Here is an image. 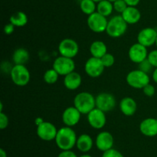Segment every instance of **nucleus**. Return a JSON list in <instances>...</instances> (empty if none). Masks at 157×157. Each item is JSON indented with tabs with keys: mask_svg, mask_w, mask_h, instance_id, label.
Returning a JSON list of instances; mask_svg holds the SVG:
<instances>
[{
	"mask_svg": "<svg viewBox=\"0 0 157 157\" xmlns=\"http://www.w3.org/2000/svg\"><path fill=\"white\" fill-rule=\"evenodd\" d=\"M77 139L78 137L75 131L71 127L65 126L58 129L55 140L57 146L61 151H64L71 150L76 146Z\"/></svg>",
	"mask_w": 157,
	"mask_h": 157,
	"instance_id": "1",
	"label": "nucleus"
},
{
	"mask_svg": "<svg viewBox=\"0 0 157 157\" xmlns=\"http://www.w3.org/2000/svg\"><path fill=\"white\" fill-rule=\"evenodd\" d=\"M74 106L81 114L87 115L96 108V99L90 92H79L74 99Z\"/></svg>",
	"mask_w": 157,
	"mask_h": 157,
	"instance_id": "2",
	"label": "nucleus"
},
{
	"mask_svg": "<svg viewBox=\"0 0 157 157\" xmlns=\"http://www.w3.org/2000/svg\"><path fill=\"white\" fill-rule=\"evenodd\" d=\"M128 24L125 22L122 15L112 17L107 23L106 32L112 38H120L127 32Z\"/></svg>",
	"mask_w": 157,
	"mask_h": 157,
	"instance_id": "3",
	"label": "nucleus"
},
{
	"mask_svg": "<svg viewBox=\"0 0 157 157\" xmlns=\"http://www.w3.org/2000/svg\"><path fill=\"white\" fill-rule=\"evenodd\" d=\"M126 81L127 84L132 88L140 89L150 84V79L148 74L142 72L140 69H136L127 74Z\"/></svg>",
	"mask_w": 157,
	"mask_h": 157,
	"instance_id": "4",
	"label": "nucleus"
},
{
	"mask_svg": "<svg viewBox=\"0 0 157 157\" xmlns=\"http://www.w3.org/2000/svg\"><path fill=\"white\" fill-rule=\"evenodd\" d=\"M12 81L18 86L28 85L31 78V74L25 65H15L10 72Z\"/></svg>",
	"mask_w": 157,
	"mask_h": 157,
	"instance_id": "5",
	"label": "nucleus"
},
{
	"mask_svg": "<svg viewBox=\"0 0 157 157\" xmlns=\"http://www.w3.org/2000/svg\"><path fill=\"white\" fill-rule=\"evenodd\" d=\"M52 68L59 74V75H67L74 72L75 69V62L73 58L60 55L53 62Z\"/></svg>",
	"mask_w": 157,
	"mask_h": 157,
	"instance_id": "6",
	"label": "nucleus"
},
{
	"mask_svg": "<svg viewBox=\"0 0 157 157\" xmlns=\"http://www.w3.org/2000/svg\"><path fill=\"white\" fill-rule=\"evenodd\" d=\"M87 22L89 29L92 32H96V33H101V32H106L108 21L107 19V17L101 15L98 12H95L94 13L88 15Z\"/></svg>",
	"mask_w": 157,
	"mask_h": 157,
	"instance_id": "7",
	"label": "nucleus"
},
{
	"mask_svg": "<svg viewBox=\"0 0 157 157\" xmlns=\"http://www.w3.org/2000/svg\"><path fill=\"white\" fill-rule=\"evenodd\" d=\"M58 52L62 56L73 58L78 54L79 46L72 38H64L58 45Z\"/></svg>",
	"mask_w": 157,
	"mask_h": 157,
	"instance_id": "8",
	"label": "nucleus"
},
{
	"mask_svg": "<svg viewBox=\"0 0 157 157\" xmlns=\"http://www.w3.org/2000/svg\"><path fill=\"white\" fill-rule=\"evenodd\" d=\"M36 132L38 136L41 140L49 142L55 139L58 133V129L53 123L44 121L39 126H37Z\"/></svg>",
	"mask_w": 157,
	"mask_h": 157,
	"instance_id": "9",
	"label": "nucleus"
},
{
	"mask_svg": "<svg viewBox=\"0 0 157 157\" xmlns=\"http://www.w3.org/2000/svg\"><path fill=\"white\" fill-rule=\"evenodd\" d=\"M104 67L101 58L91 56L87 60L84 65V71L88 76L91 78H98L104 72Z\"/></svg>",
	"mask_w": 157,
	"mask_h": 157,
	"instance_id": "10",
	"label": "nucleus"
},
{
	"mask_svg": "<svg viewBox=\"0 0 157 157\" xmlns=\"http://www.w3.org/2000/svg\"><path fill=\"white\" fill-rule=\"evenodd\" d=\"M95 99H96V108L101 109L104 112H110L116 106V99L114 95L108 92H102L98 94Z\"/></svg>",
	"mask_w": 157,
	"mask_h": 157,
	"instance_id": "11",
	"label": "nucleus"
},
{
	"mask_svg": "<svg viewBox=\"0 0 157 157\" xmlns=\"http://www.w3.org/2000/svg\"><path fill=\"white\" fill-rule=\"evenodd\" d=\"M106 112L101 109L95 108L87 114V122L92 128L95 129H101L104 127L107 123Z\"/></svg>",
	"mask_w": 157,
	"mask_h": 157,
	"instance_id": "12",
	"label": "nucleus"
},
{
	"mask_svg": "<svg viewBox=\"0 0 157 157\" xmlns=\"http://www.w3.org/2000/svg\"><path fill=\"white\" fill-rule=\"evenodd\" d=\"M157 31L151 27L144 28L137 35V42L148 48L156 43Z\"/></svg>",
	"mask_w": 157,
	"mask_h": 157,
	"instance_id": "13",
	"label": "nucleus"
},
{
	"mask_svg": "<svg viewBox=\"0 0 157 157\" xmlns=\"http://www.w3.org/2000/svg\"><path fill=\"white\" fill-rule=\"evenodd\" d=\"M147 48L143 45L136 42L130 46L128 52V56L133 62L140 64L148 57Z\"/></svg>",
	"mask_w": 157,
	"mask_h": 157,
	"instance_id": "14",
	"label": "nucleus"
},
{
	"mask_svg": "<svg viewBox=\"0 0 157 157\" xmlns=\"http://www.w3.org/2000/svg\"><path fill=\"white\" fill-rule=\"evenodd\" d=\"M113 143L114 139L113 135L107 131H103L98 133L95 139V145L97 148L103 152L112 149Z\"/></svg>",
	"mask_w": 157,
	"mask_h": 157,
	"instance_id": "15",
	"label": "nucleus"
},
{
	"mask_svg": "<svg viewBox=\"0 0 157 157\" xmlns=\"http://www.w3.org/2000/svg\"><path fill=\"white\" fill-rule=\"evenodd\" d=\"M81 115L82 114L75 106H69L64 110L61 118L66 126L73 127L79 123Z\"/></svg>",
	"mask_w": 157,
	"mask_h": 157,
	"instance_id": "16",
	"label": "nucleus"
},
{
	"mask_svg": "<svg viewBox=\"0 0 157 157\" xmlns=\"http://www.w3.org/2000/svg\"><path fill=\"white\" fill-rule=\"evenodd\" d=\"M140 131L143 135L147 137L157 135L156 118H147L143 120L140 124Z\"/></svg>",
	"mask_w": 157,
	"mask_h": 157,
	"instance_id": "17",
	"label": "nucleus"
},
{
	"mask_svg": "<svg viewBox=\"0 0 157 157\" xmlns=\"http://www.w3.org/2000/svg\"><path fill=\"white\" fill-rule=\"evenodd\" d=\"M120 109L124 115L127 116H132L134 115L137 109V104L136 101L131 97H124L120 102Z\"/></svg>",
	"mask_w": 157,
	"mask_h": 157,
	"instance_id": "18",
	"label": "nucleus"
},
{
	"mask_svg": "<svg viewBox=\"0 0 157 157\" xmlns=\"http://www.w3.org/2000/svg\"><path fill=\"white\" fill-rule=\"evenodd\" d=\"M82 83L81 75L77 72H72L64 76V85L69 90H75L81 86Z\"/></svg>",
	"mask_w": 157,
	"mask_h": 157,
	"instance_id": "19",
	"label": "nucleus"
},
{
	"mask_svg": "<svg viewBox=\"0 0 157 157\" xmlns=\"http://www.w3.org/2000/svg\"><path fill=\"white\" fill-rule=\"evenodd\" d=\"M121 15L128 25L136 24L141 18L140 12L134 6H128Z\"/></svg>",
	"mask_w": 157,
	"mask_h": 157,
	"instance_id": "20",
	"label": "nucleus"
},
{
	"mask_svg": "<svg viewBox=\"0 0 157 157\" xmlns=\"http://www.w3.org/2000/svg\"><path fill=\"white\" fill-rule=\"evenodd\" d=\"M94 146L93 139L88 134H81L79 137H78L76 143V146L79 151L84 153H87Z\"/></svg>",
	"mask_w": 157,
	"mask_h": 157,
	"instance_id": "21",
	"label": "nucleus"
},
{
	"mask_svg": "<svg viewBox=\"0 0 157 157\" xmlns=\"http://www.w3.org/2000/svg\"><path fill=\"white\" fill-rule=\"evenodd\" d=\"M90 52L91 56L101 58L107 53V47L105 43L100 40L93 42L90 46Z\"/></svg>",
	"mask_w": 157,
	"mask_h": 157,
	"instance_id": "22",
	"label": "nucleus"
},
{
	"mask_svg": "<svg viewBox=\"0 0 157 157\" xmlns=\"http://www.w3.org/2000/svg\"><path fill=\"white\" fill-rule=\"evenodd\" d=\"M29 52L24 48L15 49L12 55V60L15 65H25L29 59Z\"/></svg>",
	"mask_w": 157,
	"mask_h": 157,
	"instance_id": "23",
	"label": "nucleus"
},
{
	"mask_svg": "<svg viewBox=\"0 0 157 157\" xmlns=\"http://www.w3.org/2000/svg\"><path fill=\"white\" fill-rule=\"evenodd\" d=\"M9 22L14 25L15 27H23L28 23V16L25 12L18 11L11 15Z\"/></svg>",
	"mask_w": 157,
	"mask_h": 157,
	"instance_id": "24",
	"label": "nucleus"
},
{
	"mask_svg": "<svg viewBox=\"0 0 157 157\" xmlns=\"http://www.w3.org/2000/svg\"><path fill=\"white\" fill-rule=\"evenodd\" d=\"M113 10V3L108 0H102L97 5V12L104 16L107 17L111 15Z\"/></svg>",
	"mask_w": 157,
	"mask_h": 157,
	"instance_id": "25",
	"label": "nucleus"
},
{
	"mask_svg": "<svg viewBox=\"0 0 157 157\" xmlns=\"http://www.w3.org/2000/svg\"><path fill=\"white\" fill-rule=\"evenodd\" d=\"M95 2L93 0H81L80 3V8L82 11L83 13L86 14L87 15H90L91 14L94 13L97 9V6L95 4Z\"/></svg>",
	"mask_w": 157,
	"mask_h": 157,
	"instance_id": "26",
	"label": "nucleus"
},
{
	"mask_svg": "<svg viewBox=\"0 0 157 157\" xmlns=\"http://www.w3.org/2000/svg\"><path fill=\"white\" fill-rule=\"evenodd\" d=\"M58 77H59V74H58L53 68L50 69H48V70L44 72V75H43L44 81L49 85L55 84V83L58 81Z\"/></svg>",
	"mask_w": 157,
	"mask_h": 157,
	"instance_id": "27",
	"label": "nucleus"
},
{
	"mask_svg": "<svg viewBox=\"0 0 157 157\" xmlns=\"http://www.w3.org/2000/svg\"><path fill=\"white\" fill-rule=\"evenodd\" d=\"M101 59L105 68L111 67V66H113V64L115 62L114 56L112 54L108 53V52L107 54H105Z\"/></svg>",
	"mask_w": 157,
	"mask_h": 157,
	"instance_id": "28",
	"label": "nucleus"
},
{
	"mask_svg": "<svg viewBox=\"0 0 157 157\" xmlns=\"http://www.w3.org/2000/svg\"><path fill=\"white\" fill-rule=\"evenodd\" d=\"M113 9L117 11L119 13L122 14L125 11V9L128 7L127 3L125 2L124 0H117L116 2L113 3Z\"/></svg>",
	"mask_w": 157,
	"mask_h": 157,
	"instance_id": "29",
	"label": "nucleus"
},
{
	"mask_svg": "<svg viewBox=\"0 0 157 157\" xmlns=\"http://www.w3.org/2000/svg\"><path fill=\"white\" fill-rule=\"evenodd\" d=\"M153 66H152V64L150 63V62L149 61L148 58L144 60L142 62H140L139 64V69L141 70L142 72H145V73L149 74L153 69Z\"/></svg>",
	"mask_w": 157,
	"mask_h": 157,
	"instance_id": "30",
	"label": "nucleus"
},
{
	"mask_svg": "<svg viewBox=\"0 0 157 157\" xmlns=\"http://www.w3.org/2000/svg\"><path fill=\"white\" fill-rule=\"evenodd\" d=\"M101 157H124V155L121 153L117 149H115L113 148L109 149V150L104 152Z\"/></svg>",
	"mask_w": 157,
	"mask_h": 157,
	"instance_id": "31",
	"label": "nucleus"
},
{
	"mask_svg": "<svg viewBox=\"0 0 157 157\" xmlns=\"http://www.w3.org/2000/svg\"><path fill=\"white\" fill-rule=\"evenodd\" d=\"M9 120L8 118V115L3 112H0V129L3 130V129H6L9 126Z\"/></svg>",
	"mask_w": 157,
	"mask_h": 157,
	"instance_id": "32",
	"label": "nucleus"
},
{
	"mask_svg": "<svg viewBox=\"0 0 157 157\" xmlns=\"http://www.w3.org/2000/svg\"><path fill=\"white\" fill-rule=\"evenodd\" d=\"M143 92H144V93L147 96L152 97L154 95L155 92H156V89H155V87L153 85L148 84L143 88Z\"/></svg>",
	"mask_w": 157,
	"mask_h": 157,
	"instance_id": "33",
	"label": "nucleus"
},
{
	"mask_svg": "<svg viewBox=\"0 0 157 157\" xmlns=\"http://www.w3.org/2000/svg\"><path fill=\"white\" fill-rule=\"evenodd\" d=\"M149 61L152 64V66L154 68H157V49L151 51L149 52L148 57H147Z\"/></svg>",
	"mask_w": 157,
	"mask_h": 157,
	"instance_id": "34",
	"label": "nucleus"
},
{
	"mask_svg": "<svg viewBox=\"0 0 157 157\" xmlns=\"http://www.w3.org/2000/svg\"><path fill=\"white\" fill-rule=\"evenodd\" d=\"M58 157H78L76 155L75 152H74L72 150H64L61 151L58 154Z\"/></svg>",
	"mask_w": 157,
	"mask_h": 157,
	"instance_id": "35",
	"label": "nucleus"
},
{
	"mask_svg": "<svg viewBox=\"0 0 157 157\" xmlns=\"http://www.w3.org/2000/svg\"><path fill=\"white\" fill-rule=\"evenodd\" d=\"M15 26L14 25H12V23L9 22V24L6 25L4 27V33L6 34V35H11L12 32L15 30Z\"/></svg>",
	"mask_w": 157,
	"mask_h": 157,
	"instance_id": "36",
	"label": "nucleus"
},
{
	"mask_svg": "<svg viewBox=\"0 0 157 157\" xmlns=\"http://www.w3.org/2000/svg\"><path fill=\"white\" fill-rule=\"evenodd\" d=\"M124 1H125V2L127 3L128 6H134V7H136L140 3V0H124Z\"/></svg>",
	"mask_w": 157,
	"mask_h": 157,
	"instance_id": "37",
	"label": "nucleus"
},
{
	"mask_svg": "<svg viewBox=\"0 0 157 157\" xmlns=\"http://www.w3.org/2000/svg\"><path fill=\"white\" fill-rule=\"evenodd\" d=\"M153 81H154L156 83H157V68H155V69L153 70Z\"/></svg>",
	"mask_w": 157,
	"mask_h": 157,
	"instance_id": "38",
	"label": "nucleus"
},
{
	"mask_svg": "<svg viewBox=\"0 0 157 157\" xmlns=\"http://www.w3.org/2000/svg\"><path fill=\"white\" fill-rule=\"evenodd\" d=\"M43 122H44V120H43L41 118H39V117H38V118H37L36 119H35V124H36L37 126H39L41 123H42Z\"/></svg>",
	"mask_w": 157,
	"mask_h": 157,
	"instance_id": "39",
	"label": "nucleus"
},
{
	"mask_svg": "<svg viewBox=\"0 0 157 157\" xmlns=\"http://www.w3.org/2000/svg\"><path fill=\"white\" fill-rule=\"evenodd\" d=\"M0 157H7V153L3 149H0Z\"/></svg>",
	"mask_w": 157,
	"mask_h": 157,
	"instance_id": "40",
	"label": "nucleus"
},
{
	"mask_svg": "<svg viewBox=\"0 0 157 157\" xmlns=\"http://www.w3.org/2000/svg\"><path fill=\"white\" fill-rule=\"evenodd\" d=\"M79 157H92V156H91V155H89V154L84 153V154H83V155H80Z\"/></svg>",
	"mask_w": 157,
	"mask_h": 157,
	"instance_id": "41",
	"label": "nucleus"
},
{
	"mask_svg": "<svg viewBox=\"0 0 157 157\" xmlns=\"http://www.w3.org/2000/svg\"><path fill=\"white\" fill-rule=\"evenodd\" d=\"M94 2H101V1H102V0H93Z\"/></svg>",
	"mask_w": 157,
	"mask_h": 157,
	"instance_id": "42",
	"label": "nucleus"
},
{
	"mask_svg": "<svg viewBox=\"0 0 157 157\" xmlns=\"http://www.w3.org/2000/svg\"><path fill=\"white\" fill-rule=\"evenodd\" d=\"M108 1H110V2L113 3V2H116V1H117V0H108Z\"/></svg>",
	"mask_w": 157,
	"mask_h": 157,
	"instance_id": "43",
	"label": "nucleus"
},
{
	"mask_svg": "<svg viewBox=\"0 0 157 157\" xmlns=\"http://www.w3.org/2000/svg\"><path fill=\"white\" fill-rule=\"evenodd\" d=\"M155 45H156V47H157V38H156V43H155Z\"/></svg>",
	"mask_w": 157,
	"mask_h": 157,
	"instance_id": "44",
	"label": "nucleus"
},
{
	"mask_svg": "<svg viewBox=\"0 0 157 157\" xmlns=\"http://www.w3.org/2000/svg\"><path fill=\"white\" fill-rule=\"evenodd\" d=\"M156 119H157V117H156Z\"/></svg>",
	"mask_w": 157,
	"mask_h": 157,
	"instance_id": "45",
	"label": "nucleus"
}]
</instances>
